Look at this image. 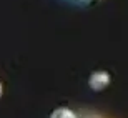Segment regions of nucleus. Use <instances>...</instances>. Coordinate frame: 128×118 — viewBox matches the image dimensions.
I'll list each match as a JSON object with an SVG mask.
<instances>
[{"mask_svg": "<svg viewBox=\"0 0 128 118\" xmlns=\"http://www.w3.org/2000/svg\"><path fill=\"white\" fill-rule=\"evenodd\" d=\"M0 95H2V85H0Z\"/></svg>", "mask_w": 128, "mask_h": 118, "instance_id": "3", "label": "nucleus"}, {"mask_svg": "<svg viewBox=\"0 0 128 118\" xmlns=\"http://www.w3.org/2000/svg\"><path fill=\"white\" fill-rule=\"evenodd\" d=\"M88 83H90L92 90L100 92V90L106 88V86L110 85V75L106 73V72H103V70H98V72H95V73H92Z\"/></svg>", "mask_w": 128, "mask_h": 118, "instance_id": "1", "label": "nucleus"}, {"mask_svg": "<svg viewBox=\"0 0 128 118\" xmlns=\"http://www.w3.org/2000/svg\"><path fill=\"white\" fill-rule=\"evenodd\" d=\"M85 2H88V0H85Z\"/></svg>", "mask_w": 128, "mask_h": 118, "instance_id": "4", "label": "nucleus"}, {"mask_svg": "<svg viewBox=\"0 0 128 118\" xmlns=\"http://www.w3.org/2000/svg\"><path fill=\"white\" fill-rule=\"evenodd\" d=\"M50 118H76V116H75V113L68 108H57L52 113Z\"/></svg>", "mask_w": 128, "mask_h": 118, "instance_id": "2", "label": "nucleus"}]
</instances>
